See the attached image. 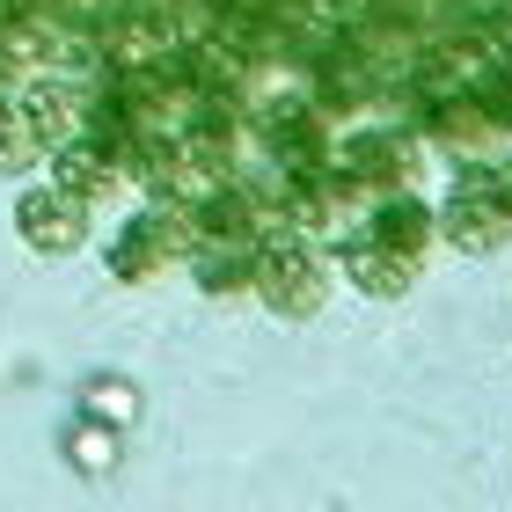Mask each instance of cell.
Here are the masks:
<instances>
[{
    "label": "cell",
    "mask_w": 512,
    "mask_h": 512,
    "mask_svg": "<svg viewBox=\"0 0 512 512\" xmlns=\"http://www.w3.org/2000/svg\"><path fill=\"white\" fill-rule=\"evenodd\" d=\"M66 461H74L81 476H96V469H110V461H118V439H110V432H88V425H74V432H66Z\"/></svg>",
    "instance_id": "30bf717a"
},
{
    "label": "cell",
    "mask_w": 512,
    "mask_h": 512,
    "mask_svg": "<svg viewBox=\"0 0 512 512\" xmlns=\"http://www.w3.org/2000/svg\"><path fill=\"white\" fill-rule=\"evenodd\" d=\"M256 293H264V308L278 315H315L322 300H330V271H322V256L293 235H264L256 242Z\"/></svg>",
    "instance_id": "6da1fadb"
},
{
    "label": "cell",
    "mask_w": 512,
    "mask_h": 512,
    "mask_svg": "<svg viewBox=\"0 0 512 512\" xmlns=\"http://www.w3.org/2000/svg\"><path fill=\"white\" fill-rule=\"evenodd\" d=\"M337 256H344V271H352V286H359L366 300H395V293H410V278H417V256L388 249V242H374V235H352Z\"/></svg>",
    "instance_id": "52a82bcc"
},
{
    "label": "cell",
    "mask_w": 512,
    "mask_h": 512,
    "mask_svg": "<svg viewBox=\"0 0 512 512\" xmlns=\"http://www.w3.org/2000/svg\"><path fill=\"white\" fill-rule=\"evenodd\" d=\"M183 242H198L191 235V213L183 205H161V213H139L118 242H110V271L125 278V286H139V278H154V271H169V256Z\"/></svg>",
    "instance_id": "7a4b0ae2"
},
{
    "label": "cell",
    "mask_w": 512,
    "mask_h": 512,
    "mask_svg": "<svg viewBox=\"0 0 512 512\" xmlns=\"http://www.w3.org/2000/svg\"><path fill=\"white\" fill-rule=\"evenodd\" d=\"M37 147H44V139H37V125H30V118H22V103L0 96V169H30Z\"/></svg>",
    "instance_id": "9c48e42d"
},
{
    "label": "cell",
    "mask_w": 512,
    "mask_h": 512,
    "mask_svg": "<svg viewBox=\"0 0 512 512\" xmlns=\"http://www.w3.org/2000/svg\"><path fill=\"white\" fill-rule=\"evenodd\" d=\"M432 227H439V213H432V205H417L410 191H388V198L374 205V242L403 249V256H425Z\"/></svg>",
    "instance_id": "ba28073f"
},
{
    "label": "cell",
    "mask_w": 512,
    "mask_h": 512,
    "mask_svg": "<svg viewBox=\"0 0 512 512\" xmlns=\"http://www.w3.org/2000/svg\"><path fill=\"white\" fill-rule=\"evenodd\" d=\"M15 235L44 249V256H74L88 242V198H74L66 183H52V191H22L15 198Z\"/></svg>",
    "instance_id": "3957f363"
},
{
    "label": "cell",
    "mask_w": 512,
    "mask_h": 512,
    "mask_svg": "<svg viewBox=\"0 0 512 512\" xmlns=\"http://www.w3.org/2000/svg\"><path fill=\"white\" fill-rule=\"evenodd\" d=\"M52 183H66L74 198H88V205H96V198H110V191L125 183V161L110 154L96 132H88V139H66V147L52 154Z\"/></svg>",
    "instance_id": "8992f818"
},
{
    "label": "cell",
    "mask_w": 512,
    "mask_h": 512,
    "mask_svg": "<svg viewBox=\"0 0 512 512\" xmlns=\"http://www.w3.org/2000/svg\"><path fill=\"white\" fill-rule=\"evenodd\" d=\"M22 118L37 125L44 147H66V139H81L88 118H96V88L88 81H59V74H37V81H22Z\"/></svg>",
    "instance_id": "277c9868"
},
{
    "label": "cell",
    "mask_w": 512,
    "mask_h": 512,
    "mask_svg": "<svg viewBox=\"0 0 512 512\" xmlns=\"http://www.w3.org/2000/svg\"><path fill=\"white\" fill-rule=\"evenodd\" d=\"M88 403H96V410L110 417V425H125V417L139 410V395H132L125 381H88Z\"/></svg>",
    "instance_id": "8fae6325"
},
{
    "label": "cell",
    "mask_w": 512,
    "mask_h": 512,
    "mask_svg": "<svg viewBox=\"0 0 512 512\" xmlns=\"http://www.w3.org/2000/svg\"><path fill=\"white\" fill-rule=\"evenodd\" d=\"M505 227H512V213H505L498 198H483L476 183H461V191L447 198V213H439V235H447L454 249H469V256L498 249V242H505Z\"/></svg>",
    "instance_id": "5b68a950"
}]
</instances>
